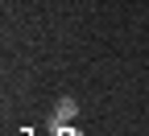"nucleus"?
<instances>
[{"mask_svg":"<svg viewBox=\"0 0 149 136\" xmlns=\"http://www.w3.org/2000/svg\"><path fill=\"white\" fill-rule=\"evenodd\" d=\"M74 120H79V99H74V95H62V99L54 103V111L46 115V132H62Z\"/></svg>","mask_w":149,"mask_h":136,"instance_id":"obj_1","label":"nucleus"},{"mask_svg":"<svg viewBox=\"0 0 149 136\" xmlns=\"http://www.w3.org/2000/svg\"><path fill=\"white\" fill-rule=\"evenodd\" d=\"M54 136H79V128L70 124V128H62V132H54Z\"/></svg>","mask_w":149,"mask_h":136,"instance_id":"obj_2","label":"nucleus"}]
</instances>
